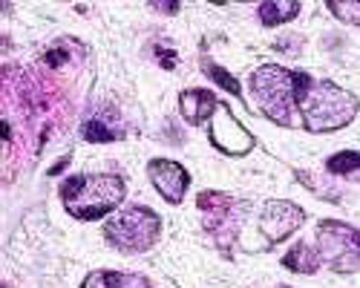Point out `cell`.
Instances as JSON below:
<instances>
[{"mask_svg":"<svg viewBox=\"0 0 360 288\" xmlns=\"http://www.w3.org/2000/svg\"><path fill=\"white\" fill-rule=\"evenodd\" d=\"M311 78L306 72H291L280 64H265L251 75V96L262 115H268L274 124L291 127L294 110L303 101Z\"/></svg>","mask_w":360,"mask_h":288,"instance_id":"6da1fadb","label":"cell"},{"mask_svg":"<svg viewBox=\"0 0 360 288\" xmlns=\"http://www.w3.org/2000/svg\"><path fill=\"white\" fill-rule=\"evenodd\" d=\"M64 208L84 222H93L107 216L112 208L122 205L124 199V179L112 173H98V176H72L61 185Z\"/></svg>","mask_w":360,"mask_h":288,"instance_id":"7a4b0ae2","label":"cell"},{"mask_svg":"<svg viewBox=\"0 0 360 288\" xmlns=\"http://www.w3.org/2000/svg\"><path fill=\"white\" fill-rule=\"evenodd\" d=\"M300 112H303V127L309 133H332L354 119L357 96L332 81H311L303 101H300Z\"/></svg>","mask_w":360,"mask_h":288,"instance_id":"3957f363","label":"cell"},{"mask_svg":"<svg viewBox=\"0 0 360 288\" xmlns=\"http://www.w3.org/2000/svg\"><path fill=\"white\" fill-rule=\"evenodd\" d=\"M159 234H162V219L144 205H130L104 225L107 242L115 245L118 251H130V254L153 248Z\"/></svg>","mask_w":360,"mask_h":288,"instance_id":"277c9868","label":"cell"},{"mask_svg":"<svg viewBox=\"0 0 360 288\" xmlns=\"http://www.w3.org/2000/svg\"><path fill=\"white\" fill-rule=\"evenodd\" d=\"M317 251L323 263L340 274H352L360 266V230L343 222H320L317 228Z\"/></svg>","mask_w":360,"mask_h":288,"instance_id":"5b68a950","label":"cell"},{"mask_svg":"<svg viewBox=\"0 0 360 288\" xmlns=\"http://www.w3.org/2000/svg\"><path fill=\"white\" fill-rule=\"evenodd\" d=\"M199 211L205 214V228L214 234V240L228 248L236 234H239V205L236 199L225 196V193H214V190H205L199 193Z\"/></svg>","mask_w":360,"mask_h":288,"instance_id":"8992f818","label":"cell"},{"mask_svg":"<svg viewBox=\"0 0 360 288\" xmlns=\"http://www.w3.org/2000/svg\"><path fill=\"white\" fill-rule=\"evenodd\" d=\"M211 144L228 156H245L248 150H254V136L233 119L231 107L219 104L211 124Z\"/></svg>","mask_w":360,"mask_h":288,"instance_id":"52a82bcc","label":"cell"},{"mask_svg":"<svg viewBox=\"0 0 360 288\" xmlns=\"http://www.w3.org/2000/svg\"><path fill=\"white\" fill-rule=\"evenodd\" d=\"M303 219H306V211L303 208H297L294 202H268V205L262 208V214H259V230H262V237L271 242V245H277V242H283L285 237H291L294 230L303 225Z\"/></svg>","mask_w":360,"mask_h":288,"instance_id":"ba28073f","label":"cell"},{"mask_svg":"<svg viewBox=\"0 0 360 288\" xmlns=\"http://www.w3.org/2000/svg\"><path fill=\"white\" fill-rule=\"evenodd\" d=\"M147 176L170 205H179L188 193V185H191L188 170L179 162H170V159H153L147 164Z\"/></svg>","mask_w":360,"mask_h":288,"instance_id":"9c48e42d","label":"cell"},{"mask_svg":"<svg viewBox=\"0 0 360 288\" xmlns=\"http://www.w3.org/2000/svg\"><path fill=\"white\" fill-rule=\"evenodd\" d=\"M84 138L86 141H115L124 136V124L112 107H96L84 122Z\"/></svg>","mask_w":360,"mask_h":288,"instance_id":"30bf717a","label":"cell"},{"mask_svg":"<svg viewBox=\"0 0 360 288\" xmlns=\"http://www.w3.org/2000/svg\"><path fill=\"white\" fill-rule=\"evenodd\" d=\"M214 107H219V104L211 90H185L179 96V110H182V115L191 124H202L207 119H214L217 115Z\"/></svg>","mask_w":360,"mask_h":288,"instance_id":"8fae6325","label":"cell"},{"mask_svg":"<svg viewBox=\"0 0 360 288\" xmlns=\"http://www.w3.org/2000/svg\"><path fill=\"white\" fill-rule=\"evenodd\" d=\"M81 288H150V280L124 271H96L84 280Z\"/></svg>","mask_w":360,"mask_h":288,"instance_id":"7c38bea8","label":"cell"},{"mask_svg":"<svg viewBox=\"0 0 360 288\" xmlns=\"http://www.w3.org/2000/svg\"><path fill=\"white\" fill-rule=\"evenodd\" d=\"M323 263V256L317 248H309V245H294L285 256H283V266L288 271H297V274H314Z\"/></svg>","mask_w":360,"mask_h":288,"instance_id":"4fadbf2b","label":"cell"},{"mask_svg":"<svg viewBox=\"0 0 360 288\" xmlns=\"http://www.w3.org/2000/svg\"><path fill=\"white\" fill-rule=\"evenodd\" d=\"M297 12H300L297 0H265V4H259V20L265 26L285 23V20L297 18Z\"/></svg>","mask_w":360,"mask_h":288,"instance_id":"5bb4252c","label":"cell"},{"mask_svg":"<svg viewBox=\"0 0 360 288\" xmlns=\"http://www.w3.org/2000/svg\"><path fill=\"white\" fill-rule=\"evenodd\" d=\"M326 167H328V173H335V176H352V173H360V153L343 150L328 159Z\"/></svg>","mask_w":360,"mask_h":288,"instance_id":"9a60e30c","label":"cell"},{"mask_svg":"<svg viewBox=\"0 0 360 288\" xmlns=\"http://www.w3.org/2000/svg\"><path fill=\"white\" fill-rule=\"evenodd\" d=\"M328 9H332L340 20L360 26V0H332V4H328Z\"/></svg>","mask_w":360,"mask_h":288,"instance_id":"2e32d148","label":"cell"},{"mask_svg":"<svg viewBox=\"0 0 360 288\" xmlns=\"http://www.w3.org/2000/svg\"><path fill=\"white\" fill-rule=\"evenodd\" d=\"M205 72H207V75H211L214 81H219V84L225 86V90H228V93H233L236 98H239V96H243V90H239V81H236L233 75H228V72H225L222 67H217V64H214V67H211V64H205Z\"/></svg>","mask_w":360,"mask_h":288,"instance_id":"e0dca14e","label":"cell"},{"mask_svg":"<svg viewBox=\"0 0 360 288\" xmlns=\"http://www.w3.org/2000/svg\"><path fill=\"white\" fill-rule=\"evenodd\" d=\"M283 288H288V285H283Z\"/></svg>","mask_w":360,"mask_h":288,"instance_id":"ac0fdd59","label":"cell"}]
</instances>
